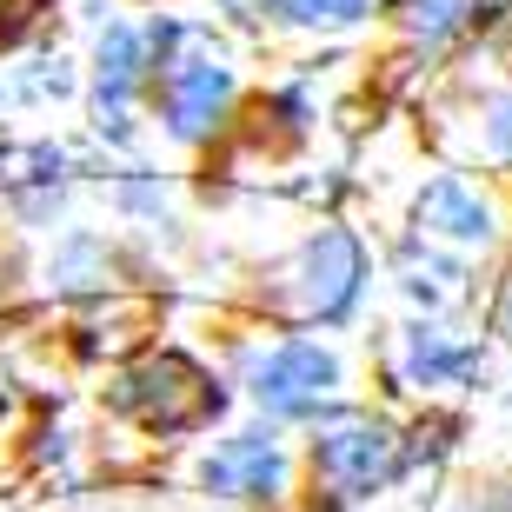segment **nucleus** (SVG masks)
<instances>
[{
  "mask_svg": "<svg viewBox=\"0 0 512 512\" xmlns=\"http://www.w3.org/2000/svg\"><path fill=\"white\" fill-rule=\"evenodd\" d=\"M114 406L133 413L140 426H153V433H187V426H200V419L220 406V393H213V380L193 360L153 353V360H140L127 380L114 386Z\"/></svg>",
  "mask_w": 512,
  "mask_h": 512,
  "instance_id": "obj_1",
  "label": "nucleus"
},
{
  "mask_svg": "<svg viewBox=\"0 0 512 512\" xmlns=\"http://www.w3.org/2000/svg\"><path fill=\"white\" fill-rule=\"evenodd\" d=\"M399 466V439L386 426H340L313 446V473L333 499H366L373 486H386Z\"/></svg>",
  "mask_w": 512,
  "mask_h": 512,
  "instance_id": "obj_2",
  "label": "nucleus"
},
{
  "mask_svg": "<svg viewBox=\"0 0 512 512\" xmlns=\"http://www.w3.org/2000/svg\"><path fill=\"white\" fill-rule=\"evenodd\" d=\"M333 386H340V366H333V353H320V346H280L273 360L253 373V393H260L266 413H313L320 399H333Z\"/></svg>",
  "mask_w": 512,
  "mask_h": 512,
  "instance_id": "obj_3",
  "label": "nucleus"
},
{
  "mask_svg": "<svg viewBox=\"0 0 512 512\" xmlns=\"http://www.w3.org/2000/svg\"><path fill=\"white\" fill-rule=\"evenodd\" d=\"M353 293H360V247H353V233L333 227L306 247V306L320 320H340L353 306Z\"/></svg>",
  "mask_w": 512,
  "mask_h": 512,
  "instance_id": "obj_4",
  "label": "nucleus"
},
{
  "mask_svg": "<svg viewBox=\"0 0 512 512\" xmlns=\"http://www.w3.org/2000/svg\"><path fill=\"white\" fill-rule=\"evenodd\" d=\"M160 100H167L173 133L193 140V133H207L213 120H220V107H227V67H220V60H180V67H167Z\"/></svg>",
  "mask_w": 512,
  "mask_h": 512,
  "instance_id": "obj_5",
  "label": "nucleus"
},
{
  "mask_svg": "<svg viewBox=\"0 0 512 512\" xmlns=\"http://www.w3.org/2000/svg\"><path fill=\"white\" fill-rule=\"evenodd\" d=\"M200 479H207V493H266L280 479V453L266 433H240L200 466Z\"/></svg>",
  "mask_w": 512,
  "mask_h": 512,
  "instance_id": "obj_6",
  "label": "nucleus"
},
{
  "mask_svg": "<svg viewBox=\"0 0 512 512\" xmlns=\"http://www.w3.org/2000/svg\"><path fill=\"white\" fill-rule=\"evenodd\" d=\"M419 220H426V233H446V240H486L493 233L486 200L473 187H459V180H433L426 200H419Z\"/></svg>",
  "mask_w": 512,
  "mask_h": 512,
  "instance_id": "obj_7",
  "label": "nucleus"
},
{
  "mask_svg": "<svg viewBox=\"0 0 512 512\" xmlns=\"http://www.w3.org/2000/svg\"><path fill=\"white\" fill-rule=\"evenodd\" d=\"M133 80H140V34L114 27V34L100 40V114L127 120V100H133Z\"/></svg>",
  "mask_w": 512,
  "mask_h": 512,
  "instance_id": "obj_8",
  "label": "nucleus"
},
{
  "mask_svg": "<svg viewBox=\"0 0 512 512\" xmlns=\"http://www.w3.org/2000/svg\"><path fill=\"white\" fill-rule=\"evenodd\" d=\"M473 373H479L473 346H453L446 333H413V340H406V380L446 386V380H473Z\"/></svg>",
  "mask_w": 512,
  "mask_h": 512,
  "instance_id": "obj_9",
  "label": "nucleus"
},
{
  "mask_svg": "<svg viewBox=\"0 0 512 512\" xmlns=\"http://www.w3.org/2000/svg\"><path fill=\"white\" fill-rule=\"evenodd\" d=\"M399 273H406V293H413V300H453V293H459V266L419 260L413 247L399 253Z\"/></svg>",
  "mask_w": 512,
  "mask_h": 512,
  "instance_id": "obj_10",
  "label": "nucleus"
},
{
  "mask_svg": "<svg viewBox=\"0 0 512 512\" xmlns=\"http://www.w3.org/2000/svg\"><path fill=\"white\" fill-rule=\"evenodd\" d=\"M406 20H413L426 40H439V34H453L459 20H466V0H406Z\"/></svg>",
  "mask_w": 512,
  "mask_h": 512,
  "instance_id": "obj_11",
  "label": "nucleus"
},
{
  "mask_svg": "<svg viewBox=\"0 0 512 512\" xmlns=\"http://www.w3.org/2000/svg\"><path fill=\"white\" fill-rule=\"evenodd\" d=\"M486 147L512 153V100H499V107H493V133H486Z\"/></svg>",
  "mask_w": 512,
  "mask_h": 512,
  "instance_id": "obj_12",
  "label": "nucleus"
},
{
  "mask_svg": "<svg viewBox=\"0 0 512 512\" xmlns=\"http://www.w3.org/2000/svg\"><path fill=\"white\" fill-rule=\"evenodd\" d=\"M499 326H506V340H512V293H506V313H499Z\"/></svg>",
  "mask_w": 512,
  "mask_h": 512,
  "instance_id": "obj_13",
  "label": "nucleus"
},
{
  "mask_svg": "<svg viewBox=\"0 0 512 512\" xmlns=\"http://www.w3.org/2000/svg\"><path fill=\"white\" fill-rule=\"evenodd\" d=\"M506 54H512V27H506Z\"/></svg>",
  "mask_w": 512,
  "mask_h": 512,
  "instance_id": "obj_14",
  "label": "nucleus"
},
{
  "mask_svg": "<svg viewBox=\"0 0 512 512\" xmlns=\"http://www.w3.org/2000/svg\"><path fill=\"white\" fill-rule=\"evenodd\" d=\"M0 7H7V0H0Z\"/></svg>",
  "mask_w": 512,
  "mask_h": 512,
  "instance_id": "obj_15",
  "label": "nucleus"
}]
</instances>
